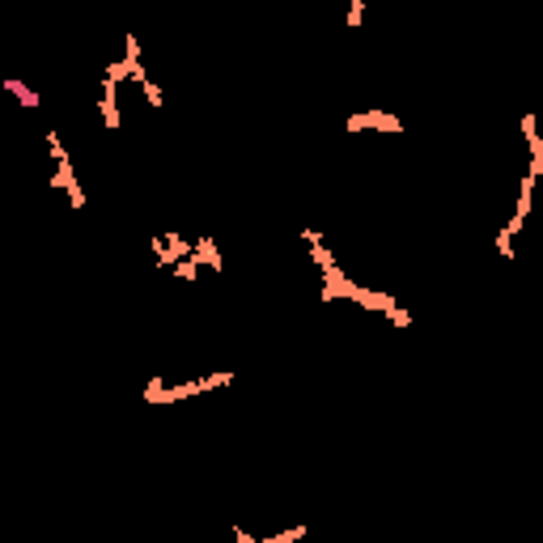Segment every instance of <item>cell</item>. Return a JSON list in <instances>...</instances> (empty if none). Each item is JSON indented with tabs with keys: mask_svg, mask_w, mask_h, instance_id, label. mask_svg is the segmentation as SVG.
Returning a JSON list of instances; mask_svg holds the SVG:
<instances>
[{
	"mask_svg": "<svg viewBox=\"0 0 543 543\" xmlns=\"http://www.w3.org/2000/svg\"><path fill=\"white\" fill-rule=\"evenodd\" d=\"M73 182H77V170H73V162L64 157V162L56 166V175H51V187H60V191H64V187H73Z\"/></svg>",
	"mask_w": 543,
	"mask_h": 543,
	"instance_id": "obj_10",
	"label": "cell"
},
{
	"mask_svg": "<svg viewBox=\"0 0 543 543\" xmlns=\"http://www.w3.org/2000/svg\"><path fill=\"white\" fill-rule=\"evenodd\" d=\"M0 90H4V93H13V98H17V102L26 106V110H38V106H43V98H38V90H30V86H26V81H17V77L0 81Z\"/></svg>",
	"mask_w": 543,
	"mask_h": 543,
	"instance_id": "obj_5",
	"label": "cell"
},
{
	"mask_svg": "<svg viewBox=\"0 0 543 543\" xmlns=\"http://www.w3.org/2000/svg\"><path fill=\"white\" fill-rule=\"evenodd\" d=\"M323 280H327V284H323V301H336V297H353V289H357V284H353L344 272L336 268V264H327V268H323Z\"/></svg>",
	"mask_w": 543,
	"mask_h": 543,
	"instance_id": "obj_2",
	"label": "cell"
},
{
	"mask_svg": "<svg viewBox=\"0 0 543 543\" xmlns=\"http://www.w3.org/2000/svg\"><path fill=\"white\" fill-rule=\"evenodd\" d=\"M365 128H373V132H391V136L403 132V123H399L395 115H386V110H361V115L348 119V132H365Z\"/></svg>",
	"mask_w": 543,
	"mask_h": 543,
	"instance_id": "obj_1",
	"label": "cell"
},
{
	"mask_svg": "<svg viewBox=\"0 0 543 543\" xmlns=\"http://www.w3.org/2000/svg\"><path fill=\"white\" fill-rule=\"evenodd\" d=\"M153 251H157V264H162V268H170V264H179L182 255H191V242L179 238V234H170V242H162V238H157V242H153Z\"/></svg>",
	"mask_w": 543,
	"mask_h": 543,
	"instance_id": "obj_4",
	"label": "cell"
},
{
	"mask_svg": "<svg viewBox=\"0 0 543 543\" xmlns=\"http://www.w3.org/2000/svg\"><path fill=\"white\" fill-rule=\"evenodd\" d=\"M348 301H357L361 310H373V314H391V310H395V297H391V293H373V289H361V284L353 289Z\"/></svg>",
	"mask_w": 543,
	"mask_h": 543,
	"instance_id": "obj_3",
	"label": "cell"
},
{
	"mask_svg": "<svg viewBox=\"0 0 543 543\" xmlns=\"http://www.w3.org/2000/svg\"><path fill=\"white\" fill-rule=\"evenodd\" d=\"M535 208V179L531 175H522V182H518V204H514V217L518 221H527V212Z\"/></svg>",
	"mask_w": 543,
	"mask_h": 543,
	"instance_id": "obj_7",
	"label": "cell"
},
{
	"mask_svg": "<svg viewBox=\"0 0 543 543\" xmlns=\"http://www.w3.org/2000/svg\"><path fill=\"white\" fill-rule=\"evenodd\" d=\"M140 90H145V102H149L153 110H162V106H166V98H162V90H157L153 81H140Z\"/></svg>",
	"mask_w": 543,
	"mask_h": 543,
	"instance_id": "obj_12",
	"label": "cell"
},
{
	"mask_svg": "<svg viewBox=\"0 0 543 543\" xmlns=\"http://www.w3.org/2000/svg\"><path fill=\"white\" fill-rule=\"evenodd\" d=\"M361 17H365V0H348V26L353 30L361 26Z\"/></svg>",
	"mask_w": 543,
	"mask_h": 543,
	"instance_id": "obj_14",
	"label": "cell"
},
{
	"mask_svg": "<svg viewBox=\"0 0 543 543\" xmlns=\"http://www.w3.org/2000/svg\"><path fill=\"white\" fill-rule=\"evenodd\" d=\"M170 272H175L179 280H195V276H200V264H195L191 255H182L179 264H170Z\"/></svg>",
	"mask_w": 543,
	"mask_h": 543,
	"instance_id": "obj_11",
	"label": "cell"
},
{
	"mask_svg": "<svg viewBox=\"0 0 543 543\" xmlns=\"http://www.w3.org/2000/svg\"><path fill=\"white\" fill-rule=\"evenodd\" d=\"M68 191V204L73 208H86V191H81V182H73V187H64Z\"/></svg>",
	"mask_w": 543,
	"mask_h": 543,
	"instance_id": "obj_16",
	"label": "cell"
},
{
	"mask_svg": "<svg viewBox=\"0 0 543 543\" xmlns=\"http://www.w3.org/2000/svg\"><path fill=\"white\" fill-rule=\"evenodd\" d=\"M229 378H234V373H208V378H191V386H195V395H200V391H217V386H229Z\"/></svg>",
	"mask_w": 543,
	"mask_h": 543,
	"instance_id": "obj_9",
	"label": "cell"
},
{
	"mask_svg": "<svg viewBox=\"0 0 543 543\" xmlns=\"http://www.w3.org/2000/svg\"><path fill=\"white\" fill-rule=\"evenodd\" d=\"M293 539H306V527H293V531H280V535H268L259 543H293Z\"/></svg>",
	"mask_w": 543,
	"mask_h": 543,
	"instance_id": "obj_13",
	"label": "cell"
},
{
	"mask_svg": "<svg viewBox=\"0 0 543 543\" xmlns=\"http://www.w3.org/2000/svg\"><path fill=\"white\" fill-rule=\"evenodd\" d=\"M386 319H391L395 327H412V314H408V310H399V306H395V310H391Z\"/></svg>",
	"mask_w": 543,
	"mask_h": 543,
	"instance_id": "obj_18",
	"label": "cell"
},
{
	"mask_svg": "<svg viewBox=\"0 0 543 543\" xmlns=\"http://www.w3.org/2000/svg\"><path fill=\"white\" fill-rule=\"evenodd\" d=\"M47 149H51V157L56 162H64L68 153H64V145H60V132H47Z\"/></svg>",
	"mask_w": 543,
	"mask_h": 543,
	"instance_id": "obj_15",
	"label": "cell"
},
{
	"mask_svg": "<svg viewBox=\"0 0 543 543\" xmlns=\"http://www.w3.org/2000/svg\"><path fill=\"white\" fill-rule=\"evenodd\" d=\"M191 259H195V264H208V268H221V255H217V242H212V238H200V242L191 247Z\"/></svg>",
	"mask_w": 543,
	"mask_h": 543,
	"instance_id": "obj_8",
	"label": "cell"
},
{
	"mask_svg": "<svg viewBox=\"0 0 543 543\" xmlns=\"http://www.w3.org/2000/svg\"><path fill=\"white\" fill-rule=\"evenodd\" d=\"M497 251H501V255H510V259H514V242H510V234H505V225H501V229H497Z\"/></svg>",
	"mask_w": 543,
	"mask_h": 543,
	"instance_id": "obj_17",
	"label": "cell"
},
{
	"mask_svg": "<svg viewBox=\"0 0 543 543\" xmlns=\"http://www.w3.org/2000/svg\"><path fill=\"white\" fill-rule=\"evenodd\" d=\"M115 90H119V86L102 77V102H98V106H102V119H106V128H119V106H115Z\"/></svg>",
	"mask_w": 543,
	"mask_h": 543,
	"instance_id": "obj_6",
	"label": "cell"
}]
</instances>
